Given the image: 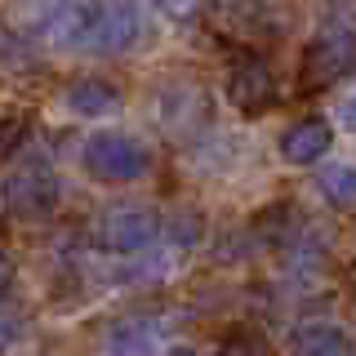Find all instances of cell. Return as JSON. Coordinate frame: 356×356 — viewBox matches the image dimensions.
<instances>
[{"label":"cell","mask_w":356,"mask_h":356,"mask_svg":"<svg viewBox=\"0 0 356 356\" xmlns=\"http://www.w3.org/2000/svg\"><path fill=\"white\" fill-rule=\"evenodd\" d=\"M218 356H276V348L267 343L263 330H254V325H232L227 334H222V343H218Z\"/></svg>","instance_id":"4fadbf2b"},{"label":"cell","mask_w":356,"mask_h":356,"mask_svg":"<svg viewBox=\"0 0 356 356\" xmlns=\"http://www.w3.org/2000/svg\"><path fill=\"white\" fill-rule=\"evenodd\" d=\"M156 236H161V214L147 205H111L98 218V250L116 254V259L152 250Z\"/></svg>","instance_id":"5b68a950"},{"label":"cell","mask_w":356,"mask_h":356,"mask_svg":"<svg viewBox=\"0 0 356 356\" xmlns=\"http://www.w3.org/2000/svg\"><path fill=\"white\" fill-rule=\"evenodd\" d=\"M222 94H227V103L236 107L241 116H263V111L276 103V76L259 54H241L227 72Z\"/></svg>","instance_id":"8992f818"},{"label":"cell","mask_w":356,"mask_h":356,"mask_svg":"<svg viewBox=\"0 0 356 356\" xmlns=\"http://www.w3.org/2000/svg\"><path fill=\"white\" fill-rule=\"evenodd\" d=\"M58 103L67 116H76V120H103L111 116V111H120V89L103 81V76H76V81H67L63 85V94H58Z\"/></svg>","instance_id":"ba28073f"},{"label":"cell","mask_w":356,"mask_h":356,"mask_svg":"<svg viewBox=\"0 0 356 356\" xmlns=\"http://www.w3.org/2000/svg\"><path fill=\"white\" fill-rule=\"evenodd\" d=\"M63 200V183L49 165H22L0 183V209L9 218H22V222H40L58 209Z\"/></svg>","instance_id":"3957f363"},{"label":"cell","mask_w":356,"mask_h":356,"mask_svg":"<svg viewBox=\"0 0 356 356\" xmlns=\"http://www.w3.org/2000/svg\"><path fill=\"white\" fill-rule=\"evenodd\" d=\"M316 192L330 200L334 209H356V165L334 161L316 174Z\"/></svg>","instance_id":"7c38bea8"},{"label":"cell","mask_w":356,"mask_h":356,"mask_svg":"<svg viewBox=\"0 0 356 356\" xmlns=\"http://www.w3.org/2000/svg\"><path fill=\"white\" fill-rule=\"evenodd\" d=\"M27 339V325L14 316V312H0V356H14Z\"/></svg>","instance_id":"e0dca14e"},{"label":"cell","mask_w":356,"mask_h":356,"mask_svg":"<svg viewBox=\"0 0 356 356\" xmlns=\"http://www.w3.org/2000/svg\"><path fill=\"white\" fill-rule=\"evenodd\" d=\"M330 143H334V125H330V120L325 116H303V120H294V125L281 129L276 152H281L289 165H316V161H325Z\"/></svg>","instance_id":"9c48e42d"},{"label":"cell","mask_w":356,"mask_h":356,"mask_svg":"<svg viewBox=\"0 0 356 356\" xmlns=\"http://www.w3.org/2000/svg\"><path fill=\"white\" fill-rule=\"evenodd\" d=\"M9 276H14V263H9V254H5V250H0V289H5V285H9Z\"/></svg>","instance_id":"44dd1931"},{"label":"cell","mask_w":356,"mask_h":356,"mask_svg":"<svg viewBox=\"0 0 356 356\" xmlns=\"http://www.w3.org/2000/svg\"><path fill=\"white\" fill-rule=\"evenodd\" d=\"M165 356H196V352H192V348H170Z\"/></svg>","instance_id":"7402d4cb"},{"label":"cell","mask_w":356,"mask_h":356,"mask_svg":"<svg viewBox=\"0 0 356 356\" xmlns=\"http://www.w3.org/2000/svg\"><path fill=\"white\" fill-rule=\"evenodd\" d=\"M214 18L232 36L241 40H259V36H281V5L276 0H222L214 9Z\"/></svg>","instance_id":"52a82bcc"},{"label":"cell","mask_w":356,"mask_h":356,"mask_svg":"<svg viewBox=\"0 0 356 356\" xmlns=\"http://www.w3.org/2000/svg\"><path fill=\"white\" fill-rule=\"evenodd\" d=\"M81 165L98 183H138L152 174V147L125 129H98L85 138Z\"/></svg>","instance_id":"6da1fadb"},{"label":"cell","mask_w":356,"mask_h":356,"mask_svg":"<svg viewBox=\"0 0 356 356\" xmlns=\"http://www.w3.org/2000/svg\"><path fill=\"white\" fill-rule=\"evenodd\" d=\"M98 356H161V334L147 316L111 321L98 339Z\"/></svg>","instance_id":"30bf717a"},{"label":"cell","mask_w":356,"mask_h":356,"mask_svg":"<svg viewBox=\"0 0 356 356\" xmlns=\"http://www.w3.org/2000/svg\"><path fill=\"white\" fill-rule=\"evenodd\" d=\"M27 134H31L27 116H0V165H5L9 156L27 143Z\"/></svg>","instance_id":"9a60e30c"},{"label":"cell","mask_w":356,"mask_h":356,"mask_svg":"<svg viewBox=\"0 0 356 356\" xmlns=\"http://www.w3.org/2000/svg\"><path fill=\"white\" fill-rule=\"evenodd\" d=\"M156 9H165L170 18H192L196 9H200V0H152Z\"/></svg>","instance_id":"ac0fdd59"},{"label":"cell","mask_w":356,"mask_h":356,"mask_svg":"<svg viewBox=\"0 0 356 356\" xmlns=\"http://www.w3.org/2000/svg\"><path fill=\"white\" fill-rule=\"evenodd\" d=\"M200 236H205V218H200L196 209H178V214L170 218V241L178 245V250H192Z\"/></svg>","instance_id":"5bb4252c"},{"label":"cell","mask_w":356,"mask_h":356,"mask_svg":"<svg viewBox=\"0 0 356 356\" xmlns=\"http://www.w3.org/2000/svg\"><path fill=\"white\" fill-rule=\"evenodd\" d=\"M356 72V27H325L321 36L307 40L303 58H298V85L303 94L330 89L339 81H348Z\"/></svg>","instance_id":"7a4b0ae2"},{"label":"cell","mask_w":356,"mask_h":356,"mask_svg":"<svg viewBox=\"0 0 356 356\" xmlns=\"http://www.w3.org/2000/svg\"><path fill=\"white\" fill-rule=\"evenodd\" d=\"M339 120H343V129H352V134H356V89L339 103Z\"/></svg>","instance_id":"d6986e66"},{"label":"cell","mask_w":356,"mask_h":356,"mask_svg":"<svg viewBox=\"0 0 356 356\" xmlns=\"http://www.w3.org/2000/svg\"><path fill=\"white\" fill-rule=\"evenodd\" d=\"M18 5H22V9H27V14H31V18H40V14H44V9H49V5H54V0H18Z\"/></svg>","instance_id":"ffe728a7"},{"label":"cell","mask_w":356,"mask_h":356,"mask_svg":"<svg viewBox=\"0 0 356 356\" xmlns=\"http://www.w3.org/2000/svg\"><path fill=\"white\" fill-rule=\"evenodd\" d=\"M352 356H356V352H352Z\"/></svg>","instance_id":"603a6c76"},{"label":"cell","mask_w":356,"mask_h":356,"mask_svg":"<svg viewBox=\"0 0 356 356\" xmlns=\"http://www.w3.org/2000/svg\"><path fill=\"white\" fill-rule=\"evenodd\" d=\"M289 356H352V339L343 325H334L325 316H312L289 330Z\"/></svg>","instance_id":"8fae6325"},{"label":"cell","mask_w":356,"mask_h":356,"mask_svg":"<svg viewBox=\"0 0 356 356\" xmlns=\"http://www.w3.org/2000/svg\"><path fill=\"white\" fill-rule=\"evenodd\" d=\"M147 36V14L138 0H98L85 54H129Z\"/></svg>","instance_id":"277c9868"},{"label":"cell","mask_w":356,"mask_h":356,"mask_svg":"<svg viewBox=\"0 0 356 356\" xmlns=\"http://www.w3.org/2000/svg\"><path fill=\"white\" fill-rule=\"evenodd\" d=\"M22 63H31L27 36H18V31L0 27V67H22Z\"/></svg>","instance_id":"2e32d148"}]
</instances>
